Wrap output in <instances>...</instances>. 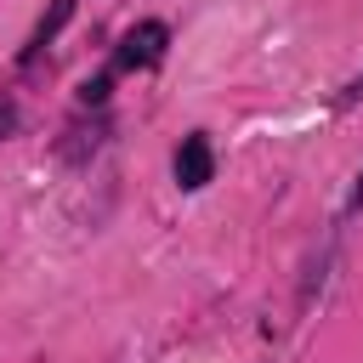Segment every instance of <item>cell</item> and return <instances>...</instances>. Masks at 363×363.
Returning <instances> with one entry per match:
<instances>
[{
  "label": "cell",
  "instance_id": "obj_5",
  "mask_svg": "<svg viewBox=\"0 0 363 363\" xmlns=\"http://www.w3.org/2000/svg\"><path fill=\"white\" fill-rule=\"evenodd\" d=\"M357 199H363V176H357Z\"/></svg>",
  "mask_w": 363,
  "mask_h": 363
},
{
  "label": "cell",
  "instance_id": "obj_3",
  "mask_svg": "<svg viewBox=\"0 0 363 363\" xmlns=\"http://www.w3.org/2000/svg\"><path fill=\"white\" fill-rule=\"evenodd\" d=\"M68 17H74V0H51V17H40V28H34V45H45V40H51V34H57Z\"/></svg>",
  "mask_w": 363,
  "mask_h": 363
},
{
  "label": "cell",
  "instance_id": "obj_4",
  "mask_svg": "<svg viewBox=\"0 0 363 363\" xmlns=\"http://www.w3.org/2000/svg\"><path fill=\"white\" fill-rule=\"evenodd\" d=\"M79 96H85V102H102V96H108V74H102V79H85Z\"/></svg>",
  "mask_w": 363,
  "mask_h": 363
},
{
  "label": "cell",
  "instance_id": "obj_1",
  "mask_svg": "<svg viewBox=\"0 0 363 363\" xmlns=\"http://www.w3.org/2000/svg\"><path fill=\"white\" fill-rule=\"evenodd\" d=\"M164 45H170V28L164 23H136L125 34V45H119V68H153L164 57Z\"/></svg>",
  "mask_w": 363,
  "mask_h": 363
},
{
  "label": "cell",
  "instance_id": "obj_2",
  "mask_svg": "<svg viewBox=\"0 0 363 363\" xmlns=\"http://www.w3.org/2000/svg\"><path fill=\"white\" fill-rule=\"evenodd\" d=\"M210 170H216L210 142H204V136H187L182 153H176V182H182V193H199V187L210 182Z\"/></svg>",
  "mask_w": 363,
  "mask_h": 363
}]
</instances>
